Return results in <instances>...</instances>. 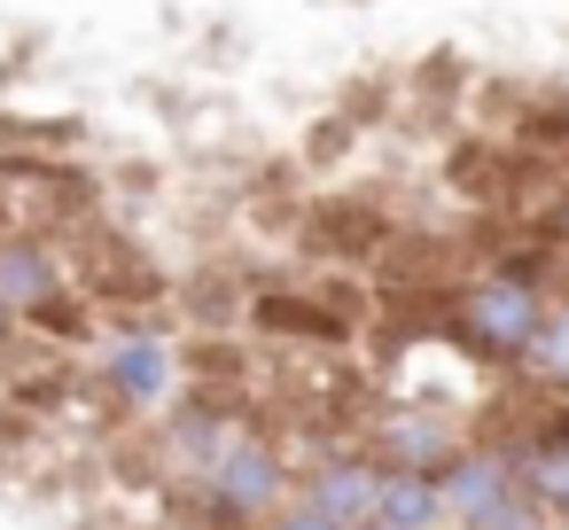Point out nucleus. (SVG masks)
I'll use <instances>...</instances> for the list:
<instances>
[{
	"label": "nucleus",
	"mask_w": 569,
	"mask_h": 530,
	"mask_svg": "<svg viewBox=\"0 0 569 530\" xmlns=\"http://www.w3.org/2000/svg\"><path fill=\"white\" fill-rule=\"evenodd\" d=\"M452 320H460V336H468L483 359H522L530 336H538V320H546V289H538L522 266H499V273H476V281L460 289Z\"/></svg>",
	"instance_id": "1"
},
{
	"label": "nucleus",
	"mask_w": 569,
	"mask_h": 530,
	"mask_svg": "<svg viewBox=\"0 0 569 530\" xmlns=\"http://www.w3.org/2000/svg\"><path fill=\"white\" fill-rule=\"evenodd\" d=\"M203 476H211V499H219L227 514H273L281 491H289L281 460H273L266 444H250V437H227V444L203 460Z\"/></svg>",
	"instance_id": "2"
},
{
	"label": "nucleus",
	"mask_w": 569,
	"mask_h": 530,
	"mask_svg": "<svg viewBox=\"0 0 569 530\" xmlns=\"http://www.w3.org/2000/svg\"><path fill=\"white\" fill-rule=\"evenodd\" d=\"M437 483H445V514H452V522H476V514H491L499 499H515V491H522V483H515V460H507V444L452 452V460L437 468Z\"/></svg>",
	"instance_id": "3"
},
{
	"label": "nucleus",
	"mask_w": 569,
	"mask_h": 530,
	"mask_svg": "<svg viewBox=\"0 0 569 530\" xmlns=\"http://www.w3.org/2000/svg\"><path fill=\"white\" fill-rule=\"evenodd\" d=\"M305 499H312L320 514H336L343 530H359V522H375V507H382V468H375V460H328V468H312Z\"/></svg>",
	"instance_id": "4"
},
{
	"label": "nucleus",
	"mask_w": 569,
	"mask_h": 530,
	"mask_svg": "<svg viewBox=\"0 0 569 530\" xmlns=\"http://www.w3.org/2000/svg\"><path fill=\"white\" fill-rule=\"evenodd\" d=\"M507 460H515V483L538 499V507H569V421L561 429H546V437H522V444H507Z\"/></svg>",
	"instance_id": "5"
},
{
	"label": "nucleus",
	"mask_w": 569,
	"mask_h": 530,
	"mask_svg": "<svg viewBox=\"0 0 569 530\" xmlns=\"http://www.w3.org/2000/svg\"><path fill=\"white\" fill-rule=\"evenodd\" d=\"M110 390L133 398V406H157V398L172 390V351H164L157 336H126V343H110Z\"/></svg>",
	"instance_id": "6"
},
{
	"label": "nucleus",
	"mask_w": 569,
	"mask_h": 530,
	"mask_svg": "<svg viewBox=\"0 0 569 530\" xmlns=\"http://www.w3.org/2000/svg\"><path fill=\"white\" fill-rule=\"evenodd\" d=\"M382 522H421V530H437L445 522V483L437 476H421V468H382V507H375Z\"/></svg>",
	"instance_id": "7"
},
{
	"label": "nucleus",
	"mask_w": 569,
	"mask_h": 530,
	"mask_svg": "<svg viewBox=\"0 0 569 530\" xmlns=\"http://www.w3.org/2000/svg\"><path fill=\"white\" fill-rule=\"evenodd\" d=\"M48 297H56L48 250H40V242H9V250H0V304H9V312H32V304H48Z\"/></svg>",
	"instance_id": "8"
},
{
	"label": "nucleus",
	"mask_w": 569,
	"mask_h": 530,
	"mask_svg": "<svg viewBox=\"0 0 569 530\" xmlns=\"http://www.w3.org/2000/svg\"><path fill=\"white\" fill-rule=\"evenodd\" d=\"M515 367L553 382V390H569V304H546V320H538V336H530V351Z\"/></svg>",
	"instance_id": "9"
},
{
	"label": "nucleus",
	"mask_w": 569,
	"mask_h": 530,
	"mask_svg": "<svg viewBox=\"0 0 569 530\" xmlns=\"http://www.w3.org/2000/svg\"><path fill=\"white\" fill-rule=\"evenodd\" d=\"M468 530H561V522H553V507H538L530 491H515V499H499L491 514H476Z\"/></svg>",
	"instance_id": "10"
},
{
	"label": "nucleus",
	"mask_w": 569,
	"mask_h": 530,
	"mask_svg": "<svg viewBox=\"0 0 569 530\" xmlns=\"http://www.w3.org/2000/svg\"><path fill=\"white\" fill-rule=\"evenodd\" d=\"M273 530H343V522H336V514H320L312 499H297V507H281V514H273Z\"/></svg>",
	"instance_id": "11"
},
{
	"label": "nucleus",
	"mask_w": 569,
	"mask_h": 530,
	"mask_svg": "<svg viewBox=\"0 0 569 530\" xmlns=\"http://www.w3.org/2000/svg\"><path fill=\"white\" fill-rule=\"evenodd\" d=\"M359 530H421V522H382V514H375V522H359Z\"/></svg>",
	"instance_id": "12"
},
{
	"label": "nucleus",
	"mask_w": 569,
	"mask_h": 530,
	"mask_svg": "<svg viewBox=\"0 0 569 530\" xmlns=\"http://www.w3.org/2000/svg\"><path fill=\"white\" fill-rule=\"evenodd\" d=\"M553 522H561V530H569V507H561V514H553Z\"/></svg>",
	"instance_id": "13"
}]
</instances>
